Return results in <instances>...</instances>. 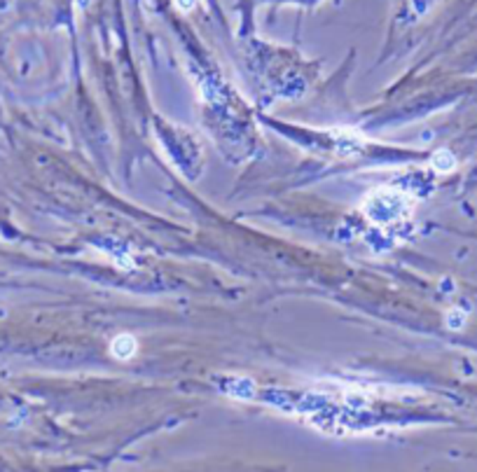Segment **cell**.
Instances as JSON below:
<instances>
[{"instance_id": "cell-1", "label": "cell", "mask_w": 477, "mask_h": 472, "mask_svg": "<svg viewBox=\"0 0 477 472\" xmlns=\"http://www.w3.org/2000/svg\"><path fill=\"white\" fill-rule=\"evenodd\" d=\"M136 349H138V344H136V339L131 335H117L110 342V353L117 360H129L131 355L136 353Z\"/></svg>"}, {"instance_id": "cell-2", "label": "cell", "mask_w": 477, "mask_h": 472, "mask_svg": "<svg viewBox=\"0 0 477 472\" xmlns=\"http://www.w3.org/2000/svg\"><path fill=\"white\" fill-rule=\"evenodd\" d=\"M431 164H433V169H435V171H440V173H449V171H454V167H456V159H454V154H451L449 150H438V152L433 154Z\"/></svg>"}]
</instances>
